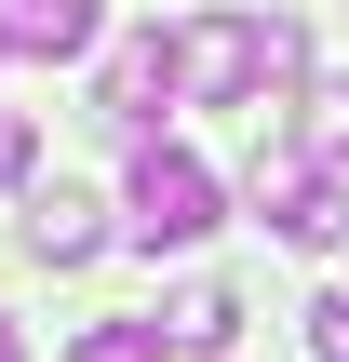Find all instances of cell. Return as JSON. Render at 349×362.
<instances>
[{"label":"cell","mask_w":349,"mask_h":362,"mask_svg":"<svg viewBox=\"0 0 349 362\" xmlns=\"http://www.w3.org/2000/svg\"><path fill=\"white\" fill-rule=\"evenodd\" d=\"M161 336H175V349H188V362H215V349H229V336H242V296H229V282H188V296L161 309Z\"/></svg>","instance_id":"obj_7"},{"label":"cell","mask_w":349,"mask_h":362,"mask_svg":"<svg viewBox=\"0 0 349 362\" xmlns=\"http://www.w3.org/2000/svg\"><path fill=\"white\" fill-rule=\"evenodd\" d=\"M27 255H40V269H94V255H108V202L67 188V175L27 188Z\"/></svg>","instance_id":"obj_5"},{"label":"cell","mask_w":349,"mask_h":362,"mask_svg":"<svg viewBox=\"0 0 349 362\" xmlns=\"http://www.w3.org/2000/svg\"><path fill=\"white\" fill-rule=\"evenodd\" d=\"M0 175H27V134H13V121H0Z\"/></svg>","instance_id":"obj_11"},{"label":"cell","mask_w":349,"mask_h":362,"mask_svg":"<svg viewBox=\"0 0 349 362\" xmlns=\"http://www.w3.org/2000/svg\"><path fill=\"white\" fill-rule=\"evenodd\" d=\"M309 362H349V296H309Z\"/></svg>","instance_id":"obj_10"},{"label":"cell","mask_w":349,"mask_h":362,"mask_svg":"<svg viewBox=\"0 0 349 362\" xmlns=\"http://www.w3.org/2000/svg\"><path fill=\"white\" fill-rule=\"evenodd\" d=\"M161 107H175V27L108 40V67H94V121H108V134H148Z\"/></svg>","instance_id":"obj_4"},{"label":"cell","mask_w":349,"mask_h":362,"mask_svg":"<svg viewBox=\"0 0 349 362\" xmlns=\"http://www.w3.org/2000/svg\"><path fill=\"white\" fill-rule=\"evenodd\" d=\"M309 148H323V161H349V81H323V94H309Z\"/></svg>","instance_id":"obj_9"},{"label":"cell","mask_w":349,"mask_h":362,"mask_svg":"<svg viewBox=\"0 0 349 362\" xmlns=\"http://www.w3.org/2000/svg\"><path fill=\"white\" fill-rule=\"evenodd\" d=\"M296 67H309V27H296V13L229 0V13L175 27V94H188V107H269Z\"/></svg>","instance_id":"obj_1"},{"label":"cell","mask_w":349,"mask_h":362,"mask_svg":"<svg viewBox=\"0 0 349 362\" xmlns=\"http://www.w3.org/2000/svg\"><path fill=\"white\" fill-rule=\"evenodd\" d=\"M0 40L40 54V67H81V54L108 40V0H0Z\"/></svg>","instance_id":"obj_6"},{"label":"cell","mask_w":349,"mask_h":362,"mask_svg":"<svg viewBox=\"0 0 349 362\" xmlns=\"http://www.w3.org/2000/svg\"><path fill=\"white\" fill-rule=\"evenodd\" d=\"M161 349H175L161 322H81L67 336V362H161Z\"/></svg>","instance_id":"obj_8"},{"label":"cell","mask_w":349,"mask_h":362,"mask_svg":"<svg viewBox=\"0 0 349 362\" xmlns=\"http://www.w3.org/2000/svg\"><path fill=\"white\" fill-rule=\"evenodd\" d=\"M0 362H27V336H13V322H0Z\"/></svg>","instance_id":"obj_12"},{"label":"cell","mask_w":349,"mask_h":362,"mask_svg":"<svg viewBox=\"0 0 349 362\" xmlns=\"http://www.w3.org/2000/svg\"><path fill=\"white\" fill-rule=\"evenodd\" d=\"M215 161H188V148H135V175H121V242L135 255H188V242H215Z\"/></svg>","instance_id":"obj_2"},{"label":"cell","mask_w":349,"mask_h":362,"mask_svg":"<svg viewBox=\"0 0 349 362\" xmlns=\"http://www.w3.org/2000/svg\"><path fill=\"white\" fill-rule=\"evenodd\" d=\"M242 188H256V215H269L296 255H336V242H349V161H323L309 134H269Z\"/></svg>","instance_id":"obj_3"},{"label":"cell","mask_w":349,"mask_h":362,"mask_svg":"<svg viewBox=\"0 0 349 362\" xmlns=\"http://www.w3.org/2000/svg\"><path fill=\"white\" fill-rule=\"evenodd\" d=\"M0 54H13V40H0Z\"/></svg>","instance_id":"obj_13"}]
</instances>
